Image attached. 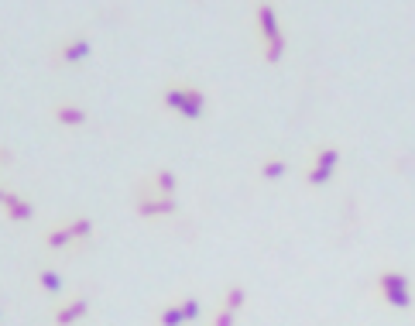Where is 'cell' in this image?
Returning <instances> with one entry per match:
<instances>
[{
	"mask_svg": "<svg viewBox=\"0 0 415 326\" xmlns=\"http://www.w3.org/2000/svg\"><path fill=\"white\" fill-rule=\"evenodd\" d=\"M161 104H165V110H175L189 120H199L206 113V93L199 86H189V82H168L161 89Z\"/></svg>",
	"mask_w": 415,
	"mask_h": 326,
	"instance_id": "cell-1",
	"label": "cell"
},
{
	"mask_svg": "<svg viewBox=\"0 0 415 326\" xmlns=\"http://www.w3.org/2000/svg\"><path fill=\"white\" fill-rule=\"evenodd\" d=\"M378 292L381 299L395 306V309H409L412 306V292H409V275L405 272H381L378 275Z\"/></svg>",
	"mask_w": 415,
	"mask_h": 326,
	"instance_id": "cell-2",
	"label": "cell"
},
{
	"mask_svg": "<svg viewBox=\"0 0 415 326\" xmlns=\"http://www.w3.org/2000/svg\"><path fill=\"white\" fill-rule=\"evenodd\" d=\"M134 206H137V213L148 220L155 217H172L175 210H179V203H175V196H161L155 192L151 186H141L137 189V199H134Z\"/></svg>",
	"mask_w": 415,
	"mask_h": 326,
	"instance_id": "cell-3",
	"label": "cell"
},
{
	"mask_svg": "<svg viewBox=\"0 0 415 326\" xmlns=\"http://www.w3.org/2000/svg\"><path fill=\"white\" fill-rule=\"evenodd\" d=\"M254 25H258L261 45H264V42H271V38H278V35H285V31H282V25H278V11H275L268 0H261V4H258V11H254Z\"/></svg>",
	"mask_w": 415,
	"mask_h": 326,
	"instance_id": "cell-4",
	"label": "cell"
},
{
	"mask_svg": "<svg viewBox=\"0 0 415 326\" xmlns=\"http://www.w3.org/2000/svg\"><path fill=\"white\" fill-rule=\"evenodd\" d=\"M86 313H89V299L86 296H76V299L62 302L58 309H55V326H73L79 320H86Z\"/></svg>",
	"mask_w": 415,
	"mask_h": 326,
	"instance_id": "cell-5",
	"label": "cell"
},
{
	"mask_svg": "<svg viewBox=\"0 0 415 326\" xmlns=\"http://www.w3.org/2000/svg\"><path fill=\"white\" fill-rule=\"evenodd\" d=\"M93 55V45H89V38H69V42H62L58 45V62H66V65H76V62H86Z\"/></svg>",
	"mask_w": 415,
	"mask_h": 326,
	"instance_id": "cell-6",
	"label": "cell"
},
{
	"mask_svg": "<svg viewBox=\"0 0 415 326\" xmlns=\"http://www.w3.org/2000/svg\"><path fill=\"white\" fill-rule=\"evenodd\" d=\"M4 213H7L11 220H18V223H27V220L35 217V206H31V199H25V196L7 192V199H4Z\"/></svg>",
	"mask_w": 415,
	"mask_h": 326,
	"instance_id": "cell-7",
	"label": "cell"
},
{
	"mask_svg": "<svg viewBox=\"0 0 415 326\" xmlns=\"http://www.w3.org/2000/svg\"><path fill=\"white\" fill-rule=\"evenodd\" d=\"M52 113L62 127H82L86 124V110L79 107V104H55Z\"/></svg>",
	"mask_w": 415,
	"mask_h": 326,
	"instance_id": "cell-8",
	"label": "cell"
},
{
	"mask_svg": "<svg viewBox=\"0 0 415 326\" xmlns=\"http://www.w3.org/2000/svg\"><path fill=\"white\" fill-rule=\"evenodd\" d=\"M45 244H49V251H62V247L76 244V237H73V230H69V223H55L52 230L45 234Z\"/></svg>",
	"mask_w": 415,
	"mask_h": 326,
	"instance_id": "cell-9",
	"label": "cell"
},
{
	"mask_svg": "<svg viewBox=\"0 0 415 326\" xmlns=\"http://www.w3.org/2000/svg\"><path fill=\"white\" fill-rule=\"evenodd\" d=\"M285 172H288V162L285 158H278V155H268L258 168V175L264 179V182H275V179H282Z\"/></svg>",
	"mask_w": 415,
	"mask_h": 326,
	"instance_id": "cell-10",
	"label": "cell"
},
{
	"mask_svg": "<svg viewBox=\"0 0 415 326\" xmlns=\"http://www.w3.org/2000/svg\"><path fill=\"white\" fill-rule=\"evenodd\" d=\"M312 165L337 172V168H340V148H333V144H323V148H316V151H312Z\"/></svg>",
	"mask_w": 415,
	"mask_h": 326,
	"instance_id": "cell-11",
	"label": "cell"
},
{
	"mask_svg": "<svg viewBox=\"0 0 415 326\" xmlns=\"http://www.w3.org/2000/svg\"><path fill=\"white\" fill-rule=\"evenodd\" d=\"M244 302H247V292H244V285L240 282H234V285H227L223 289V309H230V313H240L244 309Z\"/></svg>",
	"mask_w": 415,
	"mask_h": 326,
	"instance_id": "cell-12",
	"label": "cell"
},
{
	"mask_svg": "<svg viewBox=\"0 0 415 326\" xmlns=\"http://www.w3.org/2000/svg\"><path fill=\"white\" fill-rule=\"evenodd\" d=\"M151 189L161 192V196H175V189H179V179H175V172H168V168H158L155 179H151Z\"/></svg>",
	"mask_w": 415,
	"mask_h": 326,
	"instance_id": "cell-13",
	"label": "cell"
},
{
	"mask_svg": "<svg viewBox=\"0 0 415 326\" xmlns=\"http://www.w3.org/2000/svg\"><path fill=\"white\" fill-rule=\"evenodd\" d=\"M38 285L49 292V296H58L62 289H66V282H62V275L55 272V268H42L38 272Z\"/></svg>",
	"mask_w": 415,
	"mask_h": 326,
	"instance_id": "cell-14",
	"label": "cell"
},
{
	"mask_svg": "<svg viewBox=\"0 0 415 326\" xmlns=\"http://www.w3.org/2000/svg\"><path fill=\"white\" fill-rule=\"evenodd\" d=\"M285 58V35H278V38H271V42H264V62H271V65H278Z\"/></svg>",
	"mask_w": 415,
	"mask_h": 326,
	"instance_id": "cell-15",
	"label": "cell"
},
{
	"mask_svg": "<svg viewBox=\"0 0 415 326\" xmlns=\"http://www.w3.org/2000/svg\"><path fill=\"white\" fill-rule=\"evenodd\" d=\"M158 326H185V316H182L179 302H168V306L158 313Z\"/></svg>",
	"mask_w": 415,
	"mask_h": 326,
	"instance_id": "cell-16",
	"label": "cell"
},
{
	"mask_svg": "<svg viewBox=\"0 0 415 326\" xmlns=\"http://www.w3.org/2000/svg\"><path fill=\"white\" fill-rule=\"evenodd\" d=\"M69 230H73L76 244H79V241H89V237H93V220H89V217H76V220H69Z\"/></svg>",
	"mask_w": 415,
	"mask_h": 326,
	"instance_id": "cell-17",
	"label": "cell"
},
{
	"mask_svg": "<svg viewBox=\"0 0 415 326\" xmlns=\"http://www.w3.org/2000/svg\"><path fill=\"white\" fill-rule=\"evenodd\" d=\"M179 302V309H182V316H185V323H192V320H199V313H203V306H199V299H192V296H182Z\"/></svg>",
	"mask_w": 415,
	"mask_h": 326,
	"instance_id": "cell-18",
	"label": "cell"
},
{
	"mask_svg": "<svg viewBox=\"0 0 415 326\" xmlns=\"http://www.w3.org/2000/svg\"><path fill=\"white\" fill-rule=\"evenodd\" d=\"M333 175H337V172H330V168H319V165H309V168H306V179H309V186H326Z\"/></svg>",
	"mask_w": 415,
	"mask_h": 326,
	"instance_id": "cell-19",
	"label": "cell"
},
{
	"mask_svg": "<svg viewBox=\"0 0 415 326\" xmlns=\"http://www.w3.org/2000/svg\"><path fill=\"white\" fill-rule=\"evenodd\" d=\"M234 323H237V313H230V309L220 306V309L213 313V326H234Z\"/></svg>",
	"mask_w": 415,
	"mask_h": 326,
	"instance_id": "cell-20",
	"label": "cell"
},
{
	"mask_svg": "<svg viewBox=\"0 0 415 326\" xmlns=\"http://www.w3.org/2000/svg\"><path fill=\"white\" fill-rule=\"evenodd\" d=\"M4 199H7V189H4V186H0V206H4Z\"/></svg>",
	"mask_w": 415,
	"mask_h": 326,
	"instance_id": "cell-21",
	"label": "cell"
}]
</instances>
